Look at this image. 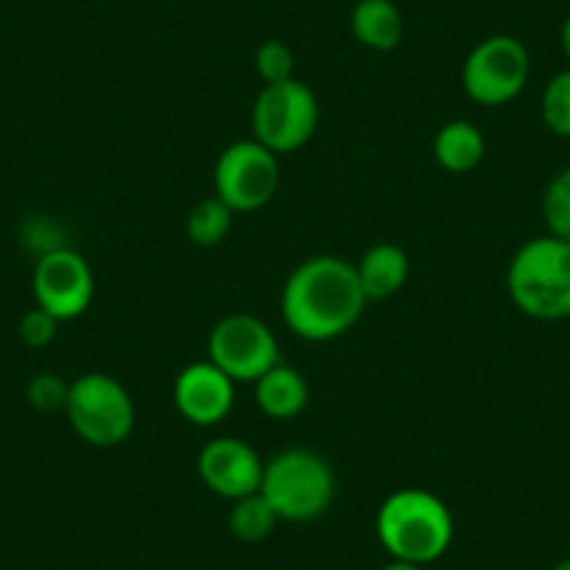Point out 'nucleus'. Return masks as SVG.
Segmentation results:
<instances>
[{"mask_svg":"<svg viewBox=\"0 0 570 570\" xmlns=\"http://www.w3.org/2000/svg\"><path fill=\"white\" fill-rule=\"evenodd\" d=\"M355 263L338 255H314L299 263L283 285L279 311L288 331L305 342H333L355 327L366 308Z\"/></svg>","mask_w":570,"mask_h":570,"instance_id":"1","label":"nucleus"},{"mask_svg":"<svg viewBox=\"0 0 570 570\" xmlns=\"http://www.w3.org/2000/svg\"><path fill=\"white\" fill-rule=\"evenodd\" d=\"M453 514L434 492L405 487L381 503L375 534L392 559L431 564L448 553L453 542Z\"/></svg>","mask_w":570,"mask_h":570,"instance_id":"2","label":"nucleus"},{"mask_svg":"<svg viewBox=\"0 0 570 570\" xmlns=\"http://www.w3.org/2000/svg\"><path fill=\"white\" fill-rule=\"evenodd\" d=\"M509 299L537 322L570 320V244L546 233L525 240L507 268Z\"/></svg>","mask_w":570,"mask_h":570,"instance_id":"3","label":"nucleus"},{"mask_svg":"<svg viewBox=\"0 0 570 570\" xmlns=\"http://www.w3.org/2000/svg\"><path fill=\"white\" fill-rule=\"evenodd\" d=\"M261 495L285 523H311L331 509L336 475L331 462L308 448H288L263 468Z\"/></svg>","mask_w":570,"mask_h":570,"instance_id":"4","label":"nucleus"},{"mask_svg":"<svg viewBox=\"0 0 570 570\" xmlns=\"http://www.w3.org/2000/svg\"><path fill=\"white\" fill-rule=\"evenodd\" d=\"M70 428L92 448H118L135 431V400L118 377L87 372L70 383L65 403Z\"/></svg>","mask_w":570,"mask_h":570,"instance_id":"5","label":"nucleus"},{"mask_svg":"<svg viewBox=\"0 0 570 570\" xmlns=\"http://www.w3.org/2000/svg\"><path fill=\"white\" fill-rule=\"evenodd\" d=\"M320 98L297 76L263 85L252 104V137L277 157L294 155L316 135Z\"/></svg>","mask_w":570,"mask_h":570,"instance_id":"6","label":"nucleus"},{"mask_svg":"<svg viewBox=\"0 0 570 570\" xmlns=\"http://www.w3.org/2000/svg\"><path fill=\"white\" fill-rule=\"evenodd\" d=\"M531 76V57L518 37L492 35L468 53L462 68V87L470 101L481 107H503L525 90Z\"/></svg>","mask_w":570,"mask_h":570,"instance_id":"7","label":"nucleus"},{"mask_svg":"<svg viewBox=\"0 0 570 570\" xmlns=\"http://www.w3.org/2000/svg\"><path fill=\"white\" fill-rule=\"evenodd\" d=\"M213 188L235 213L261 210L279 188V157L255 137L229 142L213 168Z\"/></svg>","mask_w":570,"mask_h":570,"instance_id":"8","label":"nucleus"},{"mask_svg":"<svg viewBox=\"0 0 570 570\" xmlns=\"http://www.w3.org/2000/svg\"><path fill=\"white\" fill-rule=\"evenodd\" d=\"M207 361L235 383H255L279 364V344L272 327L252 314H229L207 336Z\"/></svg>","mask_w":570,"mask_h":570,"instance_id":"9","label":"nucleus"},{"mask_svg":"<svg viewBox=\"0 0 570 570\" xmlns=\"http://www.w3.org/2000/svg\"><path fill=\"white\" fill-rule=\"evenodd\" d=\"M31 292H35L37 308L48 311L59 322H70L79 320L90 308L92 294H96V277L81 252L70 249V246H57L37 257Z\"/></svg>","mask_w":570,"mask_h":570,"instance_id":"10","label":"nucleus"},{"mask_svg":"<svg viewBox=\"0 0 570 570\" xmlns=\"http://www.w3.org/2000/svg\"><path fill=\"white\" fill-rule=\"evenodd\" d=\"M263 459L257 456L249 442L238 436H216L207 442L196 459L199 479L213 495L238 501V498L261 492L263 481Z\"/></svg>","mask_w":570,"mask_h":570,"instance_id":"11","label":"nucleus"},{"mask_svg":"<svg viewBox=\"0 0 570 570\" xmlns=\"http://www.w3.org/2000/svg\"><path fill=\"white\" fill-rule=\"evenodd\" d=\"M174 405L196 428H213L229 416L235 405V381L213 361L188 364L174 381Z\"/></svg>","mask_w":570,"mask_h":570,"instance_id":"12","label":"nucleus"},{"mask_svg":"<svg viewBox=\"0 0 570 570\" xmlns=\"http://www.w3.org/2000/svg\"><path fill=\"white\" fill-rule=\"evenodd\" d=\"M255 403L272 420H294L308 409L311 389L303 372L288 364H274L255 383Z\"/></svg>","mask_w":570,"mask_h":570,"instance_id":"13","label":"nucleus"},{"mask_svg":"<svg viewBox=\"0 0 570 570\" xmlns=\"http://www.w3.org/2000/svg\"><path fill=\"white\" fill-rule=\"evenodd\" d=\"M355 272H358L361 288H364L366 299H389L400 292L409 279L411 263L409 255L400 249L397 244H383L370 246V249L361 255V261L355 263Z\"/></svg>","mask_w":570,"mask_h":570,"instance_id":"14","label":"nucleus"},{"mask_svg":"<svg viewBox=\"0 0 570 570\" xmlns=\"http://www.w3.org/2000/svg\"><path fill=\"white\" fill-rule=\"evenodd\" d=\"M353 37L370 51H394L403 40V14L394 0H358L350 14Z\"/></svg>","mask_w":570,"mask_h":570,"instance_id":"15","label":"nucleus"},{"mask_svg":"<svg viewBox=\"0 0 570 570\" xmlns=\"http://www.w3.org/2000/svg\"><path fill=\"white\" fill-rule=\"evenodd\" d=\"M487 140L470 120H448L434 137V160L448 174H470L484 163Z\"/></svg>","mask_w":570,"mask_h":570,"instance_id":"16","label":"nucleus"},{"mask_svg":"<svg viewBox=\"0 0 570 570\" xmlns=\"http://www.w3.org/2000/svg\"><path fill=\"white\" fill-rule=\"evenodd\" d=\"M233 207L213 194L202 199L199 205L190 207L188 218H185V235H188L190 244L210 249V246H218L227 238L229 229H233Z\"/></svg>","mask_w":570,"mask_h":570,"instance_id":"17","label":"nucleus"},{"mask_svg":"<svg viewBox=\"0 0 570 570\" xmlns=\"http://www.w3.org/2000/svg\"><path fill=\"white\" fill-rule=\"evenodd\" d=\"M227 523L229 534H233L235 540L263 542L266 537H272L274 529H277L279 518L272 509V503H268L261 492H252V495L233 501Z\"/></svg>","mask_w":570,"mask_h":570,"instance_id":"18","label":"nucleus"},{"mask_svg":"<svg viewBox=\"0 0 570 570\" xmlns=\"http://www.w3.org/2000/svg\"><path fill=\"white\" fill-rule=\"evenodd\" d=\"M540 115L551 135L570 140V68L548 79L540 98Z\"/></svg>","mask_w":570,"mask_h":570,"instance_id":"19","label":"nucleus"},{"mask_svg":"<svg viewBox=\"0 0 570 570\" xmlns=\"http://www.w3.org/2000/svg\"><path fill=\"white\" fill-rule=\"evenodd\" d=\"M542 218H546L548 233L570 244V166L553 174L542 194Z\"/></svg>","mask_w":570,"mask_h":570,"instance_id":"20","label":"nucleus"},{"mask_svg":"<svg viewBox=\"0 0 570 570\" xmlns=\"http://www.w3.org/2000/svg\"><path fill=\"white\" fill-rule=\"evenodd\" d=\"M255 73L261 76L263 85L294 79V51L279 40L263 42L255 51Z\"/></svg>","mask_w":570,"mask_h":570,"instance_id":"21","label":"nucleus"},{"mask_svg":"<svg viewBox=\"0 0 570 570\" xmlns=\"http://www.w3.org/2000/svg\"><path fill=\"white\" fill-rule=\"evenodd\" d=\"M70 383H65L62 377L53 375V372H40L29 381V389H26V397H29L31 409L37 411H65V403H68Z\"/></svg>","mask_w":570,"mask_h":570,"instance_id":"22","label":"nucleus"},{"mask_svg":"<svg viewBox=\"0 0 570 570\" xmlns=\"http://www.w3.org/2000/svg\"><path fill=\"white\" fill-rule=\"evenodd\" d=\"M57 331H59L57 316H51L48 311L37 308V305L31 311H26L23 316H20L18 336H20V342H23L26 347H31V350L48 347V344L57 338Z\"/></svg>","mask_w":570,"mask_h":570,"instance_id":"23","label":"nucleus"},{"mask_svg":"<svg viewBox=\"0 0 570 570\" xmlns=\"http://www.w3.org/2000/svg\"><path fill=\"white\" fill-rule=\"evenodd\" d=\"M559 46H562L564 59H568V62H570V14H568V18H564L562 31H559Z\"/></svg>","mask_w":570,"mask_h":570,"instance_id":"24","label":"nucleus"},{"mask_svg":"<svg viewBox=\"0 0 570 570\" xmlns=\"http://www.w3.org/2000/svg\"><path fill=\"white\" fill-rule=\"evenodd\" d=\"M381 570H422V564H414V562H403V559H392L389 564H383Z\"/></svg>","mask_w":570,"mask_h":570,"instance_id":"25","label":"nucleus"},{"mask_svg":"<svg viewBox=\"0 0 570 570\" xmlns=\"http://www.w3.org/2000/svg\"><path fill=\"white\" fill-rule=\"evenodd\" d=\"M551 570H570V557H564V559H559L557 564H553Z\"/></svg>","mask_w":570,"mask_h":570,"instance_id":"26","label":"nucleus"}]
</instances>
